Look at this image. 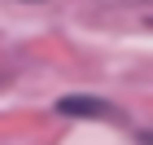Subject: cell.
<instances>
[{
	"mask_svg": "<svg viewBox=\"0 0 153 145\" xmlns=\"http://www.w3.org/2000/svg\"><path fill=\"white\" fill-rule=\"evenodd\" d=\"M140 145H153V132H144V136H140Z\"/></svg>",
	"mask_w": 153,
	"mask_h": 145,
	"instance_id": "cell-2",
	"label": "cell"
},
{
	"mask_svg": "<svg viewBox=\"0 0 153 145\" xmlns=\"http://www.w3.org/2000/svg\"><path fill=\"white\" fill-rule=\"evenodd\" d=\"M57 114H70V119H105V114H114V110H109L101 97H61Z\"/></svg>",
	"mask_w": 153,
	"mask_h": 145,
	"instance_id": "cell-1",
	"label": "cell"
}]
</instances>
